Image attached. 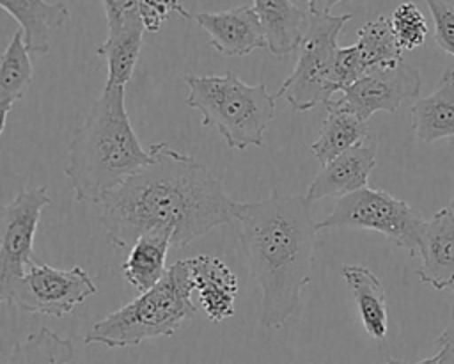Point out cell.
Returning a JSON list of instances; mask_svg holds the SVG:
<instances>
[{
  "label": "cell",
  "mask_w": 454,
  "mask_h": 364,
  "mask_svg": "<svg viewBox=\"0 0 454 364\" xmlns=\"http://www.w3.org/2000/svg\"><path fill=\"white\" fill-rule=\"evenodd\" d=\"M410 117L415 137L424 144L454 137V69L443 71L429 96L415 99Z\"/></svg>",
  "instance_id": "16"
},
{
  "label": "cell",
  "mask_w": 454,
  "mask_h": 364,
  "mask_svg": "<svg viewBox=\"0 0 454 364\" xmlns=\"http://www.w3.org/2000/svg\"><path fill=\"white\" fill-rule=\"evenodd\" d=\"M434 23L436 46L454 57V0H424Z\"/></svg>",
  "instance_id": "28"
},
{
  "label": "cell",
  "mask_w": 454,
  "mask_h": 364,
  "mask_svg": "<svg viewBox=\"0 0 454 364\" xmlns=\"http://www.w3.org/2000/svg\"><path fill=\"white\" fill-rule=\"evenodd\" d=\"M140 4V14H142V21L147 32L154 34L161 28V25L165 23V20L172 14L177 12L183 18H193L183 5L179 0H138Z\"/></svg>",
  "instance_id": "29"
},
{
  "label": "cell",
  "mask_w": 454,
  "mask_h": 364,
  "mask_svg": "<svg viewBox=\"0 0 454 364\" xmlns=\"http://www.w3.org/2000/svg\"><path fill=\"white\" fill-rule=\"evenodd\" d=\"M310 16H328L332 7L344 0H305Z\"/></svg>",
  "instance_id": "30"
},
{
  "label": "cell",
  "mask_w": 454,
  "mask_h": 364,
  "mask_svg": "<svg viewBox=\"0 0 454 364\" xmlns=\"http://www.w3.org/2000/svg\"><path fill=\"white\" fill-rule=\"evenodd\" d=\"M186 105L215 126L231 149L262 146L264 131L275 117V94L266 83L250 85L234 71L225 75H186Z\"/></svg>",
  "instance_id": "5"
},
{
  "label": "cell",
  "mask_w": 454,
  "mask_h": 364,
  "mask_svg": "<svg viewBox=\"0 0 454 364\" xmlns=\"http://www.w3.org/2000/svg\"><path fill=\"white\" fill-rule=\"evenodd\" d=\"M365 66L362 62L360 51L356 44L346 46V48H337L335 59H333V69H332V78L337 87V91H344L351 83H355L358 78L365 75Z\"/></svg>",
  "instance_id": "27"
},
{
  "label": "cell",
  "mask_w": 454,
  "mask_h": 364,
  "mask_svg": "<svg viewBox=\"0 0 454 364\" xmlns=\"http://www.w3.org/2000/svg\"><path fill=\"white\" fill-rule=\"evenodd\" d=\"M420 73L404 59L388 67H374L362 78L342 91L333 105L360 121H365L374 112H397V108L410 99H417L420 92Z\"/></svg>",
  "instance_id": "9"
},
{
  "label": "cell",
  "mask_w": 454,
  "mask_h": 364,
  "mask_svg": "<svg viewBox=\"0 0 454 364\" xmlns=\"http://www.w3.org/2000/svg\"><path fill=\"white\" fill-rule=\"evenodd\" d=\"M417 275L436 291L454 286V213L442 208L426 220L420 234Z\"/></svg>",
  "instance_id": "13"
},
{
  "label": "cell",
  "mask_w": 454,
  "mask_h": 364,
  "mask_svg": "<svg viewBox=\"0 0 454 364\" xmlns=\"http://www.w3.org/2000/svg\"><path fill=\"white\" fill-rule=\"evenodd\" d=\"M193 20L207 34L209 44L223 57H245L255 50H268L266 36L254 5L199 12Z\"/></svg>",
  "instance_id": "11"
},
{
  "label": "cell",
  "mask_w": 454,
  "mask_h": 364,
  "mask_svg": "<svg viewBox=\"0 0 454 364\" xmlns=\"http://www.w3.org/2000/svg\"><path fill=\"white\" fill-rule=\"evenodd\" d=\"M254 9L262 25L270 53L282 57L300 48L309 16L294 0H254Z\"/></svg>",
  "instance_id": "17"
},
{
  "label": "cell",
  "mask_w": 454,
  "mask_h": 364,
  "mask_svg": "<svg viewBox=\"0 0 454 364\" xmlns=\"http://www.w3.org/2000/svg\"><path fill=\"white\" fill-rule=\"evenodd\" d=\"M188 266L193 281L200 309L209 321H223L234 314L238 295V279L229 265L215 256L200 254L188 257Z\"/></svg>",
  "instance_id": "14"
},
{
  "label": "cell",
  "mask_w": 454,
  "mask_h": 364,
  "mask_svg": "<svg viewBox=\"0 0 454 364\" xmlns=\"http://www.w3.org/2000/svg\"><path fill=\"white\" fill-rule=\"evenodd\" d=\"M353 18L351 12L339 16H309V27L300 44L294 69L282 82L275 98H284L296 112H305L323 103L333 101L339 92L333 78V59L337 51V37L342 27Z\"/></svg>",
  "instance_id": "7"
},
{
  "label": "cell",
  "mask_w": 454,
  "mask_h": 364,
  "mask_svg": "<svg viewBox=\"0 0 454 364\" xmlns=\"http://www.w3.org/2000/svg\"><path fill=\"white\" fill-rule=\"evenodd\" d=\"M356 48L360 51L365 71L374 67H388L403 60V50L395 41L390 18L378 16L358 28Z\"/></svg>",
  "instance_id": "23"
},
{
  "label": "cell",
  "mask_w": 454,
  "mask_h": 364,
  "mask_svg": "<svg viewBox=\"0 0 454 364\" xmlns=\"http://www.w3.org/2000/svg\"><path fill=\"white\" fill-rule=\"evenodd\" d=\"M193 281L186 259L172 263L161 281L137 298L96 321L85 334V344L106 348L137 346L153 337L174 336L195 318Z\"/></svg>",
  "instance_id": "4"
},
{
  "label": "cell",
  "mask_w": 454,
  "mask_h": 364,
  "mask_svg": "<svg viewBox=\"0 0 454 364\" xmlns=\"http://www.w3.org/2000/svg\"><path fill=\"white\" fill-rule=\"evenodd\" d=\"M28 50L23 39V32L18 30L11 37L2 60H0V114L2 124L0 131L7 128V117L16 101L25 94V89L32 83L34 67L28 57Z\"/></svg>",
  "instance_id": "21"
},
{
  "label": "cell",
  "mask_w": 454,
  "mask_h": 364,
  "mask_svg": "<svg viewBox=\"0 0 454 364\" xmlns=\"http://www.w3.org/2000/svg\"><path fill=\"white\" fill-rule=\"evenodd\" d=\"M96 291L82 266L62 270L34 259L21 277L0 289V298L21 313L64 318Z\"/></svg>",
  "instance_id": "8"
},
{
  "label": "cell",
  "mask_w": 454,
  "mask_h": 364,
  "mask_svg": "<svg viewBox=\"0 0 454 364\" xmlns=\"http://www.w3.org/2000/svg\"><path fill=\"white\" fill-rule=\"evenodd\" d=\"M99 2L105 9L108 36H114L129 28L144 27L138 0H99Z\"/></svg>",
  "instance_id": "26"
},
{
  "label": "cell",
  "mask_w": 454,
  "mask_h": 364,
  "mask_svg": "<svg viewBox=\"0 0 454 364\" xmlns=\"http://www.w3.org/2000/svg\"><path fill=\"white\" fill-rule=\"evenodd\" d=\"M149 151L151 162L101 202L99 222L115 249H131L158 227L174 229L172 247L181 249L234 220L236 201L202 162L167 142Z\"/></svg>",
  "instance_id": "1"
},
{
  "label": "cell",
  "mask_w": 454,
  "mask_h": 364,
  "mask_svg": "<svg viewBox=\"0 0 454 364\" xmlns=\"http://www.w3.org/2000/svg\"><path fill=\"white\" fill-rule=\"evenodd\" d=\"M73 353L71 339L41 327L12 346L7 364H69Z\"/></svg>",
  "instance_id": "24"
},
{
  "label": "cell",
  "mask_w": 454,
  "mask_h": 364,
  "mask_svg": "<svg viewBox=\"0 0 454 364\" xmlns=\"http://www.w3.org/2000/svg\"><path fill=\"white\" fill-rule=\"evenodd\" d=\"M144 30V27H138L106 36V39L98 46L96 53L106 60V85L126 87L131 80L142 51Z\"/></svg>",
  "instance_id": "22"
},
{
  "label": "cell",
  "mask_w": 454,
  "mask_h": 364,
  "mask_svg": "<svg viewBox=\"0 0 454 364\" xmlns=\"http://www.w3.org/2000/svg\"><path fill=\"white\" fill-rule=\"evenodd\" d=\"M426 218L406 201L378 188H360L337 199L333 210L317 222V229H365L383 234L394 245L419 256Z\"/></svg>",
  "instance_id": "6"
},
{
  "label": "cell",
  "mask_w": 454,
  "mask_h": 364,
  "mask_svg": "<svg viewBox=\"0 0 454 364\" xmlns=\"http://www.w3.org/2000/svg\"><path fill=\"white\" fill-rule=\"evenodd\" d=\"M442 337L447 339H454V286H452V309H450V323L447 325V328L440 334Z\"/></svg>",
  "instance_id": "31"
},
{
  "label": "cell",
  "mask_w": 454,
  "mask_h": 364,
  "mask_svg": "<svg viewBox=\"0 0 454 364\" xmlns=\"http://www.w3.org/2000/svg\"><path fill=\"white\" fill-rule=\"evenodd\" d=\"M449 206H450V210H452V213H454V199H452V202H450Z\"/></svg>",
  "instance_id": "33"
},
{
  "label": "cell",
  "mask_w": 454,
  "mask_h": 364,
  "mask_svg": "<svg viewBox=\"0 0 454 364\" xmlns=\"http://www.w3.org/2000/svg\"><path fill=\"white\" fill-rule=\"evenodd\" d=\"M369 138V126L353 114L333 105H326V117L321 123L319 137L310 142V153L319 165H326L348 149Z\"/></svg>",
  "instance_id": "20"
},
{
  "label": "cell",
  "mask_w": 454,
  "mask_h": 364,
  "mask_svg": "<svg viewBox=\"0 0 454 364\" xmlns=\"http://www.w3.org/2000/svg\"><path fill=\"white\" fill-rule=\"evenodd\" d=\"M340 273L355 295L365 332L376 341L385 339L388 330V314L381 281L367 266L360 265H346Z\"/></svg>",
  "instance_id": "19"
},
{
  "label": "cell",
  "mask_w": 454,
  "mask_h": 364,
  "mask_svg": "<svg viewBox=\"0 0 454 364\" xmlns=\"http://www.w3.org/2000/svg\"><path fill=\"white\" fill-rule=\"evenodd\" d=\"M51 202L46 186L21 188L4 206L0 233V289L21 277L34 261V236L43 210Z\"/></svg>",
  "instance_id": "10"
},
{
  "label": "cell",
  "mask_w": 454,
  "mask_h": 364,
  "mask_svg": "<svg viewBox=\"0 0 454 364\" xmlns=\"http://www.w3.org/2000/svg\"><path fill=\"white\" fill-rule=\"evenodd\" d=\"M174 229L158 227L142 234L122 263V277L140 293L156 286L167 272V252L172 247Z\"/></svg>",
  "instance_id": "18"
},
{
  "label": "cell",
  "mask_w": 454,
  "mask_h": 364,
  "mask_svg": "<svg viewBox=\"0 0 454 364\" xmlns=\"http://www.w3.org/2000/svg\"><path fill=\"white\" fill-rule=\"evenodd\" d=\"M234 220L250 275L261 289L259 321L278 330L294 314L310 282L317 222L307 195L271 192L234 204Z\"/></svg>",
  "instance_id": "2"
},
{
  "label": "cell",
  "mask_w": 454,
  "mask_h": 364,
  "mask_svg": "<svg viewBox=\"0 0 454 364\" xmlns=\"http://www.w3.org/2000/svg\"><path fill=\"white\" fill-rule=\"evenodd\" d=\"M385 364H406L404 360H399V359H390V360H387ZM417 364H438V353H434L433 357H427V359H424V360H420V362H417Z\"/></svg>",
  "instance_id": "32"
},
{
  "label": "cell",
  "mask_w": 454,
  "mask_h": 364,
  "mask_svg": "<svg viewBox=\"0 0 454 364\" xmlns=\"http://www.w3.org/2000/svg\"><path fill=\"white\" fill-rule=\"evenodd\" d=\"M390 27L403 51L422 46L427 36L426 18L413 2H403L394 9Z\"/></svg>",
  "instance_id": "25"
},
{
  "label": "cell",
  "mask_w": 454,
  "mask_h": 364,
  "mask_svg": "<svg viewBox=\"0 0 454 364\" xmlns=\"http://www.w3.org/2000/svg\"><path fill=\"white\" fill-rule=\"evenodd\" d=\"M151 158L131 126L126 89L105 83L69 142L64 174L76 202L101 204Z\"/></svg>",
  "instance_id": "3"
},
{
  "label": "cell",
  "mask_w": 454,
  "mask_h": 364,
  "mask_svg": "<svg viewBox=\"0 0 454 364\" xmlns=\"http://www.w3.org/2000/svg\"><path fill=\"white\" fill-rule=\"evenodd\" d=\"M0 5L20 23L30 53H48L53 34L69 18V9L64 2L0 0Z\"/></svg>",
  "instance_id": "15"
},
{
  "label": "cell",
  "mask_w": 454,
  "mask_h": 364,
  "mask_svg": "<svg viewBox=\"0 0 454 364\" xmlns=\"http://www.w3.org/2000/svg\"><path fill=\"white\" fill-rule=\"evenodd\" d=\"M376 165V144L362 142L339 154L326 165H321L307 188L310 202L323 197H344L367 186L369 176Z\"/></svg>",
  "instance_id": "12"
}]
</instances>
